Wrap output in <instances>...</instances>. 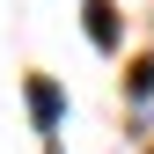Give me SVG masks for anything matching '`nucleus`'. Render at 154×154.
<instances>
[{
    "instance_id": "f257e3e1",
    "label": "nucleus",
    "mask_w": 154,
    "mask_h": 154,
    "mask_svg": "<svg viewBox=\"0 0 154 154\" xmlns=\"http://www.w3.org/2000/svg\"><path fill=\"white\" fill-rule=\"evenodd\" d=\"M29 110H37V125L51 132V125H59V110H66V103H59V88H51V81H29Z\"/></svg>"
},
{
    "instance_id": "f03ea898",
    "label": "nucleus",
    "mask_w": 154,
    "mask_h": 154,
    "mask_svg": "<svg viewBox=\"0 0 154 154\" xmlns=\"http://www.w3.org/2000/svg\"><path fill=\"white\" fill-rule=\"evenodd\" d=\"M88 37H95V44H118V22H110V0H88Z\"/></svg>"
}]
</instances>
